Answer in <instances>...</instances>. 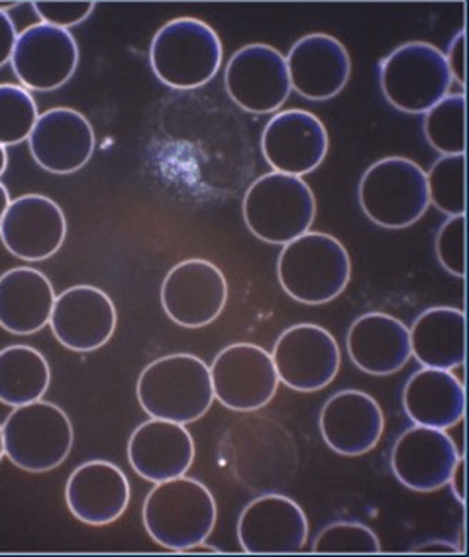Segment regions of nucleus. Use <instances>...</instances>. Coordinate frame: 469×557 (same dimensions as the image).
<instances>
[{"mask_svg": "<svg viewBox=\"0 0 469 557\" xmlns=\"http://www.w3.org/2000/svg\"><path fill=\"white\" fill-rule=\"evenodd\" d=\"M151 540L183 554L207 542L217 524V500L197 479L177 478L156 483L141 508Z\"/></svg>", "mask_w": 469, "mask_h": 557, "instance_id": "obj_1", "label": "nucleus"}, {"mask_svg": "<svg viewBox=\"0 0 469 557\" xmlns=\"http://www.w3.org/2000/svg\"><path fill=\"white\" fill-rule=\"evenodd\" d=\"M346 349L356 368L370 375H393L409 363V329L385 312L356 320L346 336Z\"/></svg>", "mask_w": 469, "mask_h": 557, "instance_id": "obj_24", "label": "nucleus"}, {"mask_svg": "<svg viewBox=\"0 0 469 557\" xmlns=\"http://www.w3.org/2000/svg\"><path fill=\"white\" fill-rule=\"evenodd\" d=\"M403 408L417 426L448 430L466 418V387L446 369H420L405 385Z\"/></svg>", "mask_w": 469, "mask_h": 557, "instance_id": "obj_26", "label": "nucleus"}, {"mask_svg": "<svg viewBox=\"0 0 469 557\" xmlns=\"http://www.w3.org/2000/svg\"><path fill=\"white\" fill-rule=\"evenodd\" d=\"M229 300L224 273L207 259H187L161 285V307L175 324L202 329L219 319Z\"/></svg>", "mask_w": 469, "mask_h": 557, "instance_id": "obj_12", "label": "nucleus"}, {"mask_svg": "<svg viewBox=\"0 0 469 557\" xmlns=\"http://www.w3.org/2000/svg\"><path fill=\"white\" fill-rule=\"evenodd\" d=\"M446 55L429 41H407L381 61V92L393 109L427 114L452 89Z\"/></svg>", "mask_w": 469, "mask_h": 557, "instance_id": "obj_7", "label": "nucleus"}, {"mask_svg": "<svg viewBox=\"0 0 469 557\" xmlns=\"http://www.w3.org/2000/svg\"><path fill=\"white\" fill-rule=\"evenodd\" d=\"M238 540L246 554H299L309 540V520L293 498L261 495L242 510Z\"/></svg>", "mask_w": 469, "mask_h": 557, "instance_id": "obj_15", "label": "nucleus"}, {"mask_svg": "<svg viewBox=\"0 0 469 557\" xmlns=\"http://www.w3.org/2000/svg\"><path fill=\"white\" fill-rule=\"evenodd\" d=\"M128 461L150 483L183 478L195 461V440L185 424L151 418L132 432Z\"/></svg>", "mask_w": 469, "mask_h": 557, "instance_id": "obj_23", "label": "nucleus"}, {"mask_svg": "<svg viewBox=\"0 0 469 557\" xmlns=\"http://www.w3.org/2000/svg\"><path fill=\"white\" fill-rule=\"evenodd\" d=\"M459 454L446 430L412 426L400 434L391 451V469L405 487L432 493L448 485Z\"/></svg>", "mask_w": 469, "mask_h": 557, "instance_id": "obj_18", "label": "nucleus"}, {"mask_svg": "<svg viewBox=\"0 0 469 557\" xmlns=\"http://www.w3.org/2000/svg\"><path fill=\"white\" fill-rule=\"evenodd\" d=\"M452 488H454V495L458 498L461 505H466V458L461 456L456 468L452 471V478L448 481Z\"/></svg>", "mask_w": 469, "mask_h": 557, "instance_id": "obj_37", "label": "nucleus"}, {"mask_svg": "<svg viewBox=\"0 0 469 557\" xmlns=\"http://www.w3.org/2000/svg\"><path fill=\"white\" fill-rule=\"evenodd\" d=\"M131 481L124 471L102 459H92L75 469L65 487L71 515L89 527L116 522L131 505Z\"/></svg>", "mask_w": 469, "mask_h": 557, "instance_id": "obj_22", "label": "nucleus"}, {"mask_svg": "<svg viewBox=\"0 0 469 557\" xmlns=\"http://www.w3.org/2000/svg\"><path fill=\"white\" fill-rule=\"evenodd\" d=\"M55 290L34 268L9 269L0 275V329L30 336L50 324Z\"/></svg>", "mask_w": 469, "mask_h": 557, "instance_id": "obj_25", "label": "nucleus"}, {"mask_svg": "<svg viewBox=\"0 0 469 557\" xmlns=\"http://www.w3.org/2000/svg\"><path fill=\"white\" fill-rule=\"evenodd\" d=\"M466 312L452 307L424 310L409 330L410 354L422 368L452 369L466 363Z\"/></svg>", "mask_w": 469, "mask_h": 557, "instance_id": "obj_27", "label": "nucleus"}, {"mask_svg": "<svg viewBox=\"0 0 469 557\" xmlns=\"http://www.w3.org/2000/svg\"><path fill=\"white\" fill-rule=\"evenodd\" d=\"M51 371L48 359L30 346L0 349V403L22 407L41 400L48 393Z\"/></svg>", "mask_w": 469, "mask_h": 557, "instance_id": "obj_28", "label": "nucleus"}, {"mask_svg": "<svg viewBox=\"0 0 469 557\" xmlns=\"http://www.w3.org/2000/svg\"><path fill=\"white\" fill-rule=\"evenodd\" d=\"M144 412L177 424L197 422L214 403L210 368L190 354H173L151 361L136 385Z\"/></svg>", "mask_w": 469, "mask_h": 557, "instance_id": "obj_2", "label": "nucleus"}, {"mask_svg": "<svg viewBox=\"0 0 469 557\" xmlns=\"http://www.w3.org/2000/svg\"><path fill=\"white\" fill-rule=\"evenodd\" d=\"M224 87L230 99L246 112H277L291 95L285 55L268 44L244 46L230 58Z\"/></svg>", "mask_w": 469, "mask_h": 557, "instance_id": "obj_10", "label": "nucleus"}, {"mask_svg": "<svg viewBox=\"0 0 469 557\" xmlns=\"http://www.w3.org/2000/svg\"><path fill=\"white\" fill-rule=\"evenodd\" d=\"M466 214L449 216L436 236V258L454 277H466Z\"/></svg>", "mask_w": 469, "mask_h": 557, "instance_id": "obj_33", "label": "nucleus"}, {"mask_svg": "<svg viewBox=\"0 0 469 557\" xmlns=\"http://www.w3.org/2000/svg\"><path fill=\"white\" fill-rule=\"evenodd\" d=\"M9 205H11V195H9V189L0 183V222H2V216L9 209Z\"/></svg>", "mask_w": 469, "mask_h": 557, "instance_id": "obj_40", "label": "nucleus"}, {"mask_svg": "<svg viewBox=\"0 0 469 557\" xmlns=\"http://www.w3.org/2000/svg\"><path fill=\"white\" fill-rule=\"evenodd\" d=\"M214 398L236 412H254L270 405L280 387L271 354L248 342L222 349L210 366Z\"/></svg>", "mask_w": 469, "mask_h": 557, "instance_id": "obj_9", "label": "nucleus"}, {"mask_svg": "<svg viewBox=\"0 0 469 557\" xmlns=\"http://www.w3.org/2000/svg\"><path fill=\"white\" fill-rule=\"evenodd\" d=\"M222 55L219 34L199 18L168 22L151 40L153 75L175 90L199 89L214 79Z\"/></svg>", "mask_w": 469, "mask_h": 557, "instance_id": "obj_4", "label": "nucleus"}, {"mask_svg": "<svg viewBox=\"0 0 469 557\" xmlns=\"http://www.w3.org/2000/svg\"><path fill=\"white\" fill-rule=\"evenodd\" d=\"M116 307L104 290L75 285L55 295L50 326L61 346L89 354L109 344L116 330Z\"/></svg>", "mask_w": 469, "mask_h": 557, "instance_id": "obj_16", "label": "nucleus"}, {"mask_svg": "<svg viewBox=\"0 0 469 557\" xmlns=\"http://www.w3.org/2000/svg\"><path fill=\"white\" fill-rule=\"evenodd\" d=\"M277 277L291 299L303 305H326L348 287L351 259L334 236L305 232L281 249Z\"/></svg>", "mask_w": 469, "mask_h": 557, "instance_id": "obj_3", "label": "nucleus"}, {"mask_svg": "<svg viewBox=\"0 0 469 557\" xmlns=\"http://www.w3.org/2000/svg\"><path fill=\"white\" fill-rule=\"evenodd\" d=\"M38 104L30 90L21 85H0V146H18L30 138L32 129L38 122Z\"/></svg>", "mask_w": 469, "mask_h": 557, "instance_id": "obj_31", "label": "nucleus"}, {"mask_svg": "<svg viewBox=\"0 0 469 557\" xmlns=\"http://www.w3.org/2000/svg\"><path fill=\"white\" fill-rule=\"evenodd\" d=\"M67 236V220L60 205L44 195L11 200L0 222L4 248L24 261H44L60 251Z\"/></svg>", "mask_w": 469, "mask_h": 557, "instance_id": "obj_17", "label": "nucleus"}, {"mask_svg": "<svg viewBox=\"0 0 469 557\" xmlns=\"http://www.w3.org/2000/svg\"><path fill=\"white\" fill-rule=\"evenodd\" d=\"M412 554H459L461 549L458 546H454V544H449V542H429V544H422L419 547H412L410 549Z\"/></svg>", "mask_w": 469, "mask_h": 557, "instance_id": "obj_38", "label": "nucleus"}, {"mask_svg": "<svg viewBox=\"0 0 469 557\" xmlns=\"http://www.w3.org/2000/svg\"><path fill=\"white\" fill-rule=\"evenodd\" d=\"M466 92L448 95L424 116V136L442 156L466 153Z\"/></svg>", "mask_w": 469, "mask_h": 557, "instance_id": "obj_29", "label": "nucleus"}, {"mask_svg": "<svg viewBox=\"0 0 469 557\" xmlns=\"http://www.w3.org/2000/svg\"><path fill=\"white\" fill-rule=\"evenodd\" d=\"M430 205L446 216L466 214V153L442 156L427 173Z\"/></svg>", "mask_w": 469, "mask_h": 557, "instance_id": "obj_30", "label": "nucleus"}, {"mask_svg": "<svg viewBox=\"0 0 469 557\" xmlns=\"http://www.w3.org/2000/svg\"><path fill=\"white\" fill-rule=\"evenodd\" d=\"M452 79L458 81L459 87H466V30L459 32L458 36L449 44L448 55H446Z\"/></svg>", "mask_w": 469, "mask_h": 557, "instance_id": "obj_35", "label": "nucleus"}, {"mask_svg": "<svg viewBox=\"0 0 469 557\" xmlns=\"http://www.w3.org/2000/svg\"><path fill=\"white\" fill-rule=\"evenodd\" d=\"M7 168H9V153H7V148L0 146V175L7 171Z\"/></svg>", "mask_w": 469, "mask_h": 557, "instance_id": "obj_41", "label": "nucleus"}, {"mask_svg": "<svg viewBox=\"0 0 469 557\" xmlns=\"http://www.w3.org/2000/svg\"><path fill=\"white\" fill-rule=\"evenodd\" d=\"M16 38H18V30H16L14 22L9 16V12L0 9V67L11 63Z\"/></svg>", "mask_w": 469, "mask_h": 557, "instance_id": "obj_36", "label": "nucleus"}, {"mask_svg": "<svg viewBox=\"0 0 469 557\" xmlns=\"http://www.w3.org/2000/svg\"><path fill=\"white\" fill-rule=\"evenodd\" d=\"M4 458V440H2V426H0V461Z\"/></svg>", "mask_w": 469, "mask_h": 557, "instance_id": "obj_42", "label": "nucleus"}, {"mask_svg": "<svg viewBox=\"0 0 469 557\" xmlns=\"http://www.w3.org/2000/svg\"><path fill=\"white\" fill-rule=\"evenodd\" d=\"M285 61L291 90H297L303 99L317 102L340 95L351 75L348 50L329 34H309L300 38Z\"/></svg>", "mask_w": 469, "mask_h": 557, "instance_id": "obj_21", "label": "nucleus"}, {"mask_svg": "<svg viewBox=\"0 0 469 557\" xmlns=\"http://www.w3.org/2000/svg\"><path fill=\"white\" fill-rule=\"evenodd\" d=\"M28 144L41 170L70 175L83 170L92 158L95 129L77 110L58 107L38 116Z\"/></svg>", "mask_w": 469, "mask_h": 557, "instance_id": "obj_19", "label": "nucleus"}, {"mask_svg": "<svg viewBox=\"0 0 469 557\" xmlns=\"http://www.w3.org/2000/svg\"><path fill=\"white\" fill-rule=\"evenodd\" d=\"M271 359L285 387L314 393L329 387L338 375V342L322 326L295 324L275 342Z\"/></svg>", "mask_w": 469, "mask_h": 557, "instance_id": "obj_11", "label": "nucleus"}, {"mask_svg": "<svg viewBox=\"0 0 469 557\" xmlns=\"http://www.w3.org/2000/svg\"><path fill=\"white\" fill-rule=\"evenodd\" d=\"M11 65L21 87L51 92L75 75L79 65V46L70 30L38 22L18 34Z\"/></svg>", "mask_w": 469, "mask_h": 557, "instance_id": "obj_13", "label": "nucleus"}, {"mask_svg": "<svg viewBox=\"0 0 469 557\" xmlns=\"http://www.w3.org/2000/svg\"><path fill=\"white\" fill-rule=\"evenodd\" d=\"M32 9L40 16L44 24L70 30L73 26L89 18L95 11V2H90V0H50V2H34Z\"/></svg>", "mask_w": 469, "mask_h": 557, "instance_id": "obj_34", "label": "nucleus"}, {"mask_svg": "<svg viewBox=\"0 0 469 557\" xmlns=\"http://www.w3.org/2000/svg\"><path fill=\"white\" fill-rule=\"evenodd\" d=\"M312 554H381V542L366 524L334 522L317 536Z\"/></svg>", "mask_w": 469, "mask_h": 557, "instance_id": "obj_32", "label": "nucleus"}, {"mask_svg": "<svg viewBox=\"0 0 469 557\" xmlns=\"http://www.w3.org/2000/svg\"><path fill=\"white\" fill-rule=\"evenodd\" d=\"M183 554H222L219 547L207 546L205 542H200L197 546H190L189 549H185Z\"/></svg>", "mask_w": 469, "mask_h": 557, "instance_id": "obj_39", "label": "nucleus"}, {"mask_svg": "<svg viewBox=\"0 0 469 557\" xmlns=\"http://www.w3.org/2000/svg\"><path fill=\"white\" fill-rule=\"evenodd\" d=\"M242 214L256 238L285 246L309 232L317 216V199L303 177L273 171L254 181Z\"/></svg>", "mask_w": 469, "mask_h": 557, "instance_id": "obj_5", "label": "nucleus"}, {"mask_svg": "<svg viewBox=\"0 0 469 557\" xmlns=\"http://www.w3.org/2000/svg\"><path fill=\"white\" fill-rule=\"evenodd\" d=\"M363 214L381 228H409L430 207L427 171L407 158L375 161L358 187Z\"/></svg>", "mask_w": 469, "mask_h": 557, "instance_id": "obj_6", "label": "nucleus"}, {"mask_svg": "<svg viewBox=\"0 0 469 557\" xmlns=\"http://www.w3.org/2000/svg\"><path fill=\"white\" fill-rule=\"evenodd\" d=\"M4 456L12 466L46 473L60 468L73 448L71 420L58 405L36 400L12 410L2 424Z\"/></svg>", "mask_w": 469, "mask_h": 557, "instance_id": "obj_8", "label": "nucleus"}, {"mask_svg": "<svg viewBox=\"0 0 469 557\" xmlns=\"http://www.w3.org/2000/svg\"><path fill=\"white\" fill-rule=\"evenodd\" d=\"M320 434L332 451L340 456H363L380 444L385 417L375 398L346 388L326 400L320 412Z\"/></svg>", "mask_w": 469, "mask_h": 557, "instance_id": "obj_20", "label": "nucleus"}, {"mask_svg": "<svg viewBox=\"0 0 469 557\" xmlns=\"http://www.w3.org/2000/svg\"><path fill=\"white\" fill-rule=\"evenodd\" d=\"M261 151L277 173L303 177L322 165L329 153V132L317 114L285 110L266 124Z\"/></svg>", "mask_w": 469, "mask_h": 557, "instance_id": "obj_14", "label": "nucleus"}]
</instances>
